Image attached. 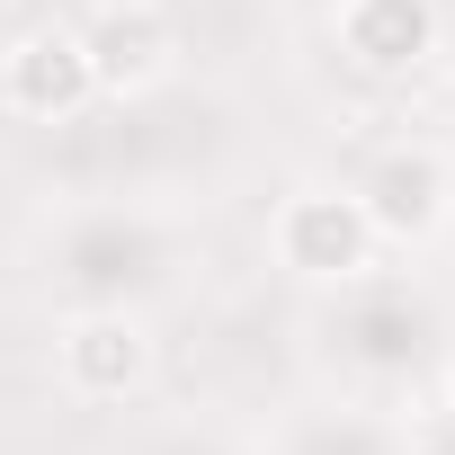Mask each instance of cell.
I'll list each match as a JSON object with an SVG mask.
<instances>
[{"mask_svg":"<svg viewBox=\"0 0 455 455\" xmlns=\"http://www.w3.org/2000/svg\"><path fill=\"white\" fill-rule=\"evenodd\" d=\"M357 205L375 223V242H402V251H428L446 223H455V152L428 143V134H393L357 161Z\"/></svg>","mask_w":455,"mask_h":455,"instance_id":"3","label":"cell"},{"mask_svg":"<svg viewBox=\"0 0 455 455\" xmlns=\"http://www.w3.org/2000/svg\"><path fill=\"white\" fill-rule=\"evenodd\" d=\"M455 348V313L428 277L411 268H357L339 286H313V313H304V357L331 393H357V402H384V411H411L419 384H437Z\"/></svg>","mask_w":455,"mask_h":455,"instance_id":"2","label":"cell"},{"mask_svg":"<svg viewBox=\"0 0 455 455\" xmlns=\"http://www.w3.org/2000/svg\"><path fill=\"white\" fill-rule=\"evenodd\" d=\"M81 45H90L99 99H152L179 81V54H188L170 0H99L81 19Z\"/></svg>","mask_w":455,"mask_h":455,"instance_id":"5","label":"cell"},{"mask_svg":"<svg viewBox=\"0 0 455 455\" xmlns=\"http://www.w3.org/2000/svg\"><path fill=\"white\" fill-rule=\"evenodd\" d=\"M251 455H402V411L322 384L313 402H286Z\"/></svg>","mask_w":455,"mask_h":455,"instance_id":"9","label":"cell"},{"mask_svg":"<svg viewBox=\"0 0 455 455\" xmlns=\"http://www.w3.org/2000/svg\"><path fill=\"white\" fill-rule=\"evenodd\" d=\"M0 108L28 116V125H72V116H90V108H99V72H90L81 28L45 19V28H28L10 54H0Z\"/></svg>","mask_w":455,"mask_h":455,"instance_id":"7","label":"cell"},{"mask_svg":"<svg viewBox=\"0 0 455 455\" xmlns=\"http://www.w3.org/2000/svg\"><path fill=\"white\" fill-rule=\"evenodd\" d=\"M196 233L152 188H81L36 233V286L54 313H152L188 286Z\"/></svg>","mask_w":455,"mask_h":455,"instance_id":"1","label":"cell"},{"mask_svg":"<svg viewBox=\"0 0 455 455\" xmlns=\"http://www.w3.org/2000/svg\"><path fill=\"white\" fill-rule=\"evenodd\" d=\"M54 375L72 402H143L152 393V322L143 313H63L54 331Z\"/></svg>","mask_w":455,"mask_h":455,"instance_id":"6","label":"cell"},{"mask_svg":"<svg viewBox=\"0 0 455 455\" xmlns=\"http://www.w3.org/2000/svg\"><path fill=\"white\" fill-rule=\"evenodd\" d=\"M437 402L455 411V348H446V366H437Z\"/></svg>","mask_w":455,"mask_h":455,"instance_id":"12","label":"cell"},{"mask_svg":"<svg viewBox=\"0 0 455 455\" xmlns=\"http://www.w3.org/2000/svg\"><path fill=\"white\" fill-rule=\"evenodd\" d=\"M0 10H10V0H0Z\"/></svg>","mask_w":455,"mask_h":455,"instance_id":"13","label":"cell"},{"mask_svg":"<svg viewBox=\"0 0 455 455\" xmlns=\"http://www.w3.org/2000/svg\"><path fill=\"white\" fill-rule=\"evenodd\" d=\"M108 455H251L233 428H214V419H143V428H125Z\"/></svg>","mask_w":455,"mask_h":455,"instance_id":"10","label":"cell"},{"mask_svg":"<svg viewBox=\"0 0 455 455\" xmlns=\"http://www.w3.org/2000/svg\"><path fill=\"white\" fill-rule=\"evenodd\" d=\"M268 251H277V268L286 277H304V286H339V277H357V268H375V223H366V205H357V188L339 179V188H295V196H277V214H268Z\"/></svg>","mask_w":455,"mask_h":455,"instance_id":"4","label":"cell"},{"mask_svg":"<svg viewBox=\"0 0 455 455\" xmlns=\"http://www.w3.org/2000/svg\"><path fill=\"white\" fill-rule=\"evenodd\" d=\"M402 455H455V411H402Z\"/></svg>","mask_w":455,"mask_h":455,"instance_id":"11","label":"cell"},{"mask_svg":"<svg viewBox=\"0 0 455 455\" xmlns=\"http://www.w3.org/2000/svg\"><path fill=\"white\" fill-rule=\"evenodd\" d=\"M331 36H339V54H348V72H366V81H411V72H428V54H437V0H339L331 10Z\"/></svg>","mask_w":455,"mask_h":455,"instance_id":"8","label":"cell"}]
</instances>
